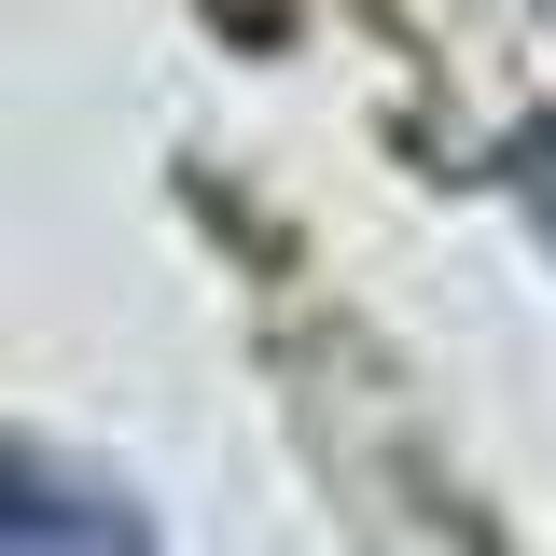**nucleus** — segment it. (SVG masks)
<instances>
[{"label":"nucleus","instance_id":"1","mask_svg":"<svg viewBox=\"0 0 556 556\" xmlns=\"http://www.w3.org/2000/svg\"><path fill=\"white\" fill-rule=\"evenodd\" d=\"M0 556H153V529H139V501L112 473L0 431Z\"/></svg>","mask_w":556,"mask_h":556}]
</instances>
